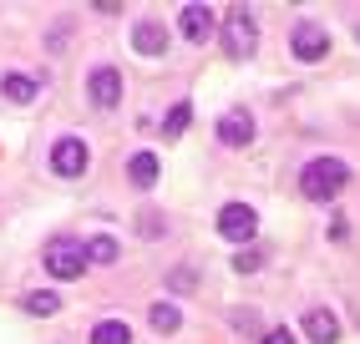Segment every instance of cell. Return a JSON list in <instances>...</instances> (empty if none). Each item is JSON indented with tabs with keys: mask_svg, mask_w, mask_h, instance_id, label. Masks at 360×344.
Masks as SVG:
<instances>
[{
	"mask_svg": "<svg viewBox=\"0 0 360 344\" xmlns=\"http://www.w3.org/2000/svg\"><path fill=\"white\" fill-rule=\"evenodd\" d=\"M345 183H350V167H345L340 157H315V162L300 172V192H304L309 203H330V198H340Z\"/></svg>",
	"mask_w": 360,
	"mask_h": 344,
	"instance_id": "1",
	"label": "cell"
},
{
	"mask_svg": "<svg viewBox=\"0 0 360 344\" xmlns=\"http://www.w3.org/2000/svg\"><path fill=\"white\" fill-rule=\"evenodd\" d=\"M41 263H46V274H56V279H82V274H86V243H77V238H51Z\"/></svg>",
	"mask_w": 360,
	"mask_h": 344,
	"instance_id": "2",
	"label": "cell"
},
{
	"mask_svg": "<svg viewBox=\"0 0 360 344\" xmlns=\"http://www.w3.org/2000/svg\"><path fill=\"white\" fill-rule=\"evenodd\" d=\"M254 46H259V26H254V11L233 6V11H229V20H224V56L244 61V56H254Z\"/></svg>",
	"mask_w": 360,
	"mask_h": 344,
	"instance_id": "3",
	"label": "cell"
},
{
	"mask_svg": "<svg viewBox=\"0 0 360 344\" xmlns=\"http://www.w3.org/2000/svg\"><path fill=\"white\" fill-rule=\"evenodd\" d=\"M290 51L300 56V61H325L330 56V31L320 26V20H295V31H290Z\"/></svg>",
	"mask_w": 360,
	"mask_h": 344,
	"instance_id": "4",
	"label": "cell"
},
{
	"mask_svg": "<svg viewBox=\"0 0 360 344\" xmlns=\"http://www.w3.org/2000/svg\"><path fill=\"white\" fill-rule=\"evenodd\" d=\"M219 233H224L229 243H249V238L259 233V213H254L249 203H224V213H219Z\"/></svg>",
	"mask_w": 360,
	"mask_h": 344,
	"instance_id": "5",
	"label": "cell"
},
{
	"mask_svg": "<svg viewBox=\"0 0 360 344\" xmlns=\"http://www.w3.org/2000/svg\"><path fill=\"white\" fill-rule=\"evenodd\" d=\"M86 162H91V152H86L82 137H61L51 147V172H56V178H82Z\"/></svg>",
	"mask_w": 360,
	"mask_h": 344,
	"instance_id": "6",
	"label": "cell"
},
{
	"mask_svg": "<svg viewBox=\"0 0 360 344\" xmlns=\"http://www.w3.org/2000/svg\"><path fill=\"white\" fill-rule=\"evenodd\" d=\"M86 96L102 112H112L117 102H122V77H117V66H97V71H91V77H86Z\"/></svg>",
	"mask_w": 360,
	"mask_h": 344,
	"instance_id": "7",
	"label": "cell"
},
{
	"mask_svg": "<svg viewBox=\"0 0 360 344\" xmlns=\"http://www.w3.org/2000/svg\"><path fill=\"white\" fill-rule=\"evenodd\" d=\"M132 46H137V56H167V26L153 15H142L132 26Z\"/></svg>",
	"mask_w": 360,
	"mask_h": 344,
	"instance_id": "8",
	"label": "cell"
},
{
	"mask_svg": "<svg viewBox=\"0 0 360 344\" xmlns=\"http://www.w3.org/2000/svg\"><path fill=\"white\" fill-rule=\"evenodd\" d=\"M219 142H224V147H249V142H254V117H249L244 107L224 112V117H219Z\"/></svg>",
	"mask_w": 360,
	"mask_h": 344,
	"instance_id": "9",
	"label": "cell"
},
{
	"mask_svg": "<svg viewBox=\"0 0 360 344\" xmlns=\"http://www.w3.org/2000/svg\"><path fill=\"white\" fill-rule=\"evenodd\" d=\"M304 339L309 344H335L340 339V319H335L330 309H309L304 314Z\"/></svg>",
	"mask_w": 360,
	"mask_h": 344,
	"instance_id": "10",
	"label": "cell"
},
{
	"mask_svg": "<svg viewBox=\"0 0 360 344\" xmlns=\"http://www.w3.org/2000/svg\"><path fill=\"white\" fill-rule=\"evenodd\" d=\"M178 26H183V36L193 41V46H203V41L213 36V11H208V6H183Z\"/></svg>",
	"mask_w": 360,
	"mask_h": 344,
	"instance_id": "11",
	"label": "cell"
},
{
	"mask_svg": "<svg viewBox=\"0 0 360 344\" xmlns=\"http://www.w3.org/2000/svg\"><path fill=\"white\" fill-rule=\"evenodd\" d=\"M158 152H132L127 157V178H132V187H153L158 183Z\"/></svg>",
	"mask_w": 360,
	"mask_h": 344,
	"instance_id": "12",
	"label": "cell"
},
{
	"mask_svg": "<svg viewBox=\"0 0 360 344\" xmlns=\"http://www.w3.org/2000/svg\"><path fill=\"white\" fill-rule=\"evenodd\" d=\"M36 81L31 77H15V71H11V77H0V96H6V102H15V107H26V102H36Z\"/></svg>",
	"mask_w": 360,
	"mask_h": 344,
	"instance_id": "13",
	"label": "cell"
},
{
	"mask_svg": "<svg viewBox=\"0 0 360 344\" xmlns=\"http://www.w3.org/2000/svg\"><path fill=\"white\" fill-rule=\"evenodd\" d=\"M91 344H132V329L122 319H102V324L91 329Z\"/></svg>",
	"mask_w": 360,
	"mask_h": 344,
	"instance_id": "14",
	"label": "cell"
},
{
	"mask_svg": "<svg viewBox=\"0 0 360 344\" xmlns=\"http://www.w3.org/2000/svg\"><path fill=\"white\" fill-rule=\"evenodd\" d=\"M117 258H122L117 238H91V243H86V263H102V268H112Z\"/></svg>",
	"mask_w": 360,
	"mask_h": 344,
	"instance_id": "15",
	"label": "cell"
},
{
	"mask_svg": "<svg viewBox=\"0 0 360 344\" xmlns=\"http://www.w3.org/2000/svg\"><path fill=\"white\" fill-rule=\"evenodd\" d=\"M153 329H158V334H178V329H183L178 304H167V299H162V304H153Z\"/></svg>",
	"mask_w": 360,
	"mask_h": 344,
	"instance_id": "16",
	"label": "cell"
},
{
	"mask_svg": "<svg viewBox=\"0 0 360 344\" xmlns=\"http://www.w3.org/2000/svg\"><path fill=\"white\" fill-rule=\"evenodd\" d=\"M188 121H193V107H188V102H178L173 112L162 117V137H167V142H173V137H183V132H188Z\"/></svg>",
	"mask_w": 360,
	"mask_h": 344,
	"instance_id": "17",
	"label": "cell"
},
{
	"mask_svg": "<svg viewBox=\"0 0 360 344\" xmlns=\"http://www.w3.org/2000/svg\"><path fill=\"white\" fill-rule=\"evenodd\" d=\"M20 304H26V314H56V309H61V293H51V289H31Z\"/></svg>",
	"mask_w": 360,
	"mask_h": 344,
	"instance_id": "18",
	"label": "cell"
},
{
	"mask_svg": "<svg viewBox=\"0 0 360 344\" xmlns=\"http://www.w3.org/2000/svg\"><path fill=\"white\" fill-rule=\"evenodd\" d=\"M193 284H198V274H193V268H173V274H167V289H173V293H193Z\"/></svg>",
	"mask_w": 360,
	"mask_h": 344,
	"instance_id": "19",
	"label": "cell"
},
{
	"mask_svg": "<svg viewBox=\"0 0 360 344\" xmlns=\"http://www.w3.org/2000/svg\"><path fill=\"white\" fill-rule=\"evenodd\" d=\"M233 268H238V274H259V268H264V253H254V249H244V253H238V258H233Z\"/></svg>",
	"mask_w": 360,
	"mask_h": 344,
	"instance_id": "20",
	"label": "cell"
},
{
	"mask_svg": "<svg viewBox=\"0 0 360 344\" xmlns=\"http://www.w3.org/2000/svg\"><path fill=\"white\" fill-rule=\"evenodd\" d=\"M137 233H142V238H158V233H162V213H142Z\"/></svg>",
	"mask_w": 360,
	"mask_h": 344,
	"instance_id": "21",
	"label": "cell"
},
{
	"mask_svg": "<svg viewBox=\"0 0 360 344\" xmlns=\"http://www.w3.org/2000/svg\"><path fill=\"white\" fill-rule=\"evenodd\" d=\"M233 329L254 334V329H259V314H254V309H233Z\"/></svg>",
	"mask_w": 360,
	"mask_h": 344,
	"instance_id": "22",
	"label": "cell"
},
{
	"mask_svg": "<svg viewBox=\"0 0 360 344\" xmlns=\"http://www.w3.org/2000/svg\"><path fill=\"white\" fill-rule=\"evenodd\" d=\"M259 344H295V334H290V324H279V329H269Z\"/></svg>",
	"mask_w": 360,
	"mask_h": 344,
	"instance_id": "23",
	"label": "cell"
}]
</instances>
